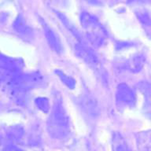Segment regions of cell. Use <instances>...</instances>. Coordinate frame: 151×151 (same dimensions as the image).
I'll return each instance as SVG.
<instances>
[{
  "label": "cell",
  "instance_id": "cell-17",
  "mask_svg": "<svg viewBox=\"0 0 151 151\" xmlns=\"http://www.w3.org/2000/svg\"><path fill=\"white\" fill-rule=\"evenodd\" d=\"M85 1H87V2H89V3H92V4H94V3H96L98 0H85Z\"/></svg>",
  "mask_w": 151,
  "mask_h": 151
},
{
  "label": "cell",
  "instance_id": "cell-2",
  "mask_svg": "<svg viewBox=\"0 0 151 151\" xmlns=\"http://www.w3.org/2000/svg\"><path fill=\"white\" fill-rule=\"evenodd\" d=\"M80 21L91 42L95 47H101L106 41L107 35L99 21L89 13L83 12Z\"/></svg>",
  "mask_w": 151,
  "mask_h": 151
},
{
  "label": "cell",
  "instance_id": "cell-15",
  "mask_svg": "<svg viewBox=\"0 0 151 151\" xmlns=\"http://www.w3.org/2000/svg\"><path fill=\"white\" fill-rule=\"evenodd\" d=\"M55 73L60 78V80L62 81V83H64L68 88H70V89L74 88V87H75V80H73V78L69 77L67 75H65L61 70H56L55 71Z\"/></svg>",
  "mask_w": 151,
  "mask_h": 151
},
{
  "label": "cell",
  "instance_id": "cell-7",
  "mask_svg": "<svg viewBox=\"0 0 151 151\" xmlns=\"http://www.w3.org/2000/svg\"><path fill=\"white\" fill-rule=\"evenodd\" d=\"M42 26L44 28L45 35H46L47 42H48V44L50 47V48L56 53H58V54L61 53L63 50V47H62V44H61V42L59 39L58 35H57L56 33L54 32V31L48 26V24H47L45 22L42 23Z\"/></svg>",
  "mask_w": 151,
  "mask_h": 151
},
{
  "label": "cell",
  "instance_id": "cell-3",
  "mask_svg": "<svg viewBox=\"0 0 151 151\" xmlns=\"http://www.w3.org/2000/svg\"><path fill=\"white\" fill-rule=\"evenodd\" d=\"M75 51L76 55L96 73L102 83H108L106 70L99 61V59L98 58V57L96 56V54L92 51V50L82 43H78L75 46Z\"/></svg>",
  "mask_w": 151,
  "mask_h": 151
},
{
  "label": "cell",
  "instance_id": "cell-1",
  "mask_svg": "<svg viewBox=\"0 0 151 151\" xmlns=\"http://www.w3.org/2000/svg\"><path fill=\"white\" fill-rule=\"evenodd\" d=\"M47 131L52 138L58 140L65 139L70 133L69 118L61 99L57 96L47 120Z\"/></svg>",
  "mask_w": 151,
  "mask_h": 151
},
{
  "label": "cell",
  "instance_id": "cell-16",
  "mask_svg": "<svg viewBox=\"0 0 151 151\" xmlns=\"http://www.w3.org/2000/svg\"><path fill=\"white\" fill-rule=\"evenodd\" d=\"M35 104L40 110L42 111L43 113H48L50 110V103L48 99L46 98H38L35 99Z\"/></svg>",
  "mask_w": 151,
  "mask_h": 151
},
{
  "label": "cell",
  "instance_id": "cell-18",
  "mask_svg": "<svg viewBox=\"0 0 151 151\" xmlns=\"http://www.w3.org/2000/svg\"><path fill=\"white\" fill-rule=\"evenodd\" d=\"M0 140H1V138H0Z\"/></svg>",
  "mask_w": 151,
  "mask_h": 151
},
{
  "label": "cell",
  "instance_id": "cell-10",
  "mask_svg": "<svg viewBox=\"0 0 151 151\" xmlns=\"http://www.w3.org/2000/svg\"><path fill=\"white\" fill-rule=\"evenodd\" d=\"M81 103H82L83 109H84L87 114H89L92 116H95L99 113L98 103L94 98L91 96H85L82 99Z\"/></svg>",
  "mask_w": 151,
  "mask_h": 151
},
{
  "label": "cell",
  "instance_id": "cell-5",
  "mask_svg": "<svg viewBox=\"0 0 151 151\" xmlns=\"http://www.w3.org/2000/svg\"><path fill=\"white\" fill-rule=\"evenodd\" d=\"M136 96L134 91L125 83H120L116 91V103L119 109L134 107Z\"/></svg>",
  "mask_w": 151,
  "mask_h": 151
},
{
  "label": "cell",
  "instance_id": "cell-6",
  "mask_svg": "<svg viewBox=\"0 0 151 151\" xmlns=\"http://www.w3.org/2000/svg\"><path fill=\"white\" fill-rule=\"evenodd\" d=\"M23 64L19 59L10 58L0 54V69L11 73L20 72Z\"/></svg>",
  "mask_w": 151,
  "mask_h": 151
},
{
  "label": "cell",
  "instance_id": "cell-14",
  "mask_svg": "<svg viewBox=\"0 0 151 151\" xmlns=\"http://www.w3.org/2000/svg\"><path fill=\"white\" fill-rule=\"evenodd\" d=\"M23 129L21 127H17V126L9 127L7 132V135L9 137V139L12 142L19 141L23 136Z\"/></svg>",
  "mask_w": 151,
  "mask_h": 151
},
{
  "label": "cell",
  "instance_id": "cell-4",
  "mask_svg": "<svg viewBox=\"0 0 151 151\" xmlns=\"http://www.w3.org/2000/svg\"><path fill=\"white\" fill-rule=\"evenodd\" d=\"M42 83V76L38 73L19 74L9 80V83L13 89L26 91L27 90L40 86Z\"/></svg>",
  "mask_w": 151,
  "mask_h": 151
},
{
  "label": "cell",
  "instance_id": "cell-8",
  "mask_svg": "<svg viewBox=\"0 0 151 151\" xmlns=\"http://www.w3.org/2000/svg\"><path fill=\"white\" fill-rule=\"evenodd\" d=\"M139 89L144 98V112L151 119V83L142 81L138 84Z\"/></svg>",
  "mask_w": 151,
  "mask_h": 151
},
{
  "label": "cell",
  "instance_id": "cell-9",
  "mask_svg": "<svg viewBox=\"0 0 151 151\" xmlns=\"http://www.w3.org/2000/svg\"><path fill=\"white\" fill-rule=\"evenodd\" d=\"M138 148L141 151H151V130L137 133L135 135Z\"/></svg>",
  "mask_w": 151,
  "mask_h": 151
},
{
  "label": "cell",
  "instance_id": "cell-12",
  "mask_svg": "<svg viewBox=\"0 0 151 151\" xmlns=\"http://www.w3.org/2000/svg\"><path fill=\"white\" fill-rule=\"evenodd\" d=\"M145 61L146 59L142 54H136L133 56L128 61V67L130 70L134 73H138L141 71L142 68H143Z\"/></svg>",
  "mask_w": 151,
  "mask_h": 151
},
{
  "label": "cell",
  "instance_id": "cell-13",
  "mask_svg": "<svg viewBox=\"0 0 151 151\" xmlns=\"http://www.w3.org/2000/svg\"><path fill=\"white\" fill-rule=\"evenodd\" d=\"M13 26H14V30L20 34L27 35L31 33L30 28L27 25L25 21L24 20V17L21 15L17 16L16 20L14 21Z\"/></svg>",
  "mask_w": 151,
  "mask_h": 151
},
{
  "label": "cell",
  "instance_id": "cell-11",
  "mask_svg": "<svg viewBox=\"0 0 151 151\" xmlns=\"http://www.w3.org/2000/svg\"><path fill=\"white\" fill-rule=\"evenodd\" d=\"M112 148L113 151H130L126 140L118 132H115L113 134Z\"/></svg>",
  "mask_w": 151,
  "mask_h": 151
}]
</instances>
